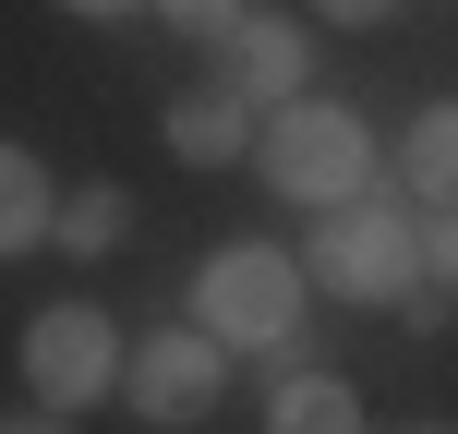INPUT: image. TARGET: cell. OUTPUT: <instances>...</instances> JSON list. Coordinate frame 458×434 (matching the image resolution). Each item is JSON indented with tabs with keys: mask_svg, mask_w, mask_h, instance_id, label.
<instances>
[{
	"mask_svg": "<svg viewBox=\"0 0 458 434\" xmlns=\"http://www.w3.org/2000/svg\"><path fill=\"white\" fill-rule=\"evenodd\" d=\"M398 326H411V338L458 326V290H446V277H411V290H398Z\"/></svg>",
	"mask_w": 458,
	"mask_h": 434,
	"instance_id": "13",
	"label": "cell"
},
{
	"mask_svg": "<svg viewBox=\"0 0 458 434\" xmlns=\"http://www.w3.org/2000/svg\"><path fill=\"white\" fill-rule=\"evenodd\" d=\"M301 277L350 314H398V290L422 277V206L411 193H350V206H314V242H301Z\"/></svg>",
	"mask_w": 458,
	"mask_h": 434,
	"instance_id": "2",
	"label": "cell"
},
{
	"mask_svg": "<svg viewBox=\"0 0 458 434\" xmlns=\"http://www.w3.org/2000/svg\"><path fill=\"white\" fill-rule=\"evenodd\" d=\"M0 434H72V411H48V398H24V411H0Z\"/></svg>",
	"mask_w": 458,
	"mask_h": 434,
	"instance_id": "16",
	"label": "cell"
},
{
	"mask_svg": "<svg viewBox=\"0 0 458 434\" xmlns=\"http://www.w3.org/2000/svg\"><path fill=\"white\" fill-rule=\"evenodd\" d=\"M48 242H61L72 266H109V253L133 242V193H121V182H72L61 217H48Z\"/></svg>",
	"mask_w": 458,
	"mask_h": 434,
	"instance_id": "11",
	"label": "cell"
},
{
	"mask_svg": "<svg viewBox=\"0 0 458 434\" xmlns=\"http://www.w3.org/2000/svg\"><path fill=\"white\" fill-rule=\"evenodd\" d=\"M48 217H61V182H48V157H37V145H13V133H0V266L48 242Z\"/></svg>",
	"mask_w": 458,
	"mask_h": 434,
	"instance_id": "10",
	"label": "cell"
},
{
	"mask_svg": "<svg viewBox=\"0 0 458 434\" xmlns=\"http://www.w3.org/2000/svg\"><path fill=\"white\" fill-rule=\"evenodd\" d=\"M121 398H133V422L193 434V422H217V398H229V350L182 314V326H157V338H133V362H121Z\"/></svg>",
	"mask_w": 458,
	"mask_h": 434,
	"instance_id": "5",
	"label": "cell"
},
{
	"mask_svg": "<svg viewBox=\"0 0 458 434\" xmlns=\"http://www.w3.org/2000/svg\"><path fill=\"white\" fill-rule=\"evenodd\" d=\"M253 182L277 193V206H350V193H374V121L350 109V97H314L301 85L290 109L253 121Z\"/></svg>",
	"mask_w": 458,
	"mask_h": 434,
	"instance_id": "1",
	"label": "cell"
},
{
	"mask_svg": "<svg viewBox=\"0 0 458 434\" xmlns=\"http://www.w3.org/2000/svg\"><path fill=\"white\" fill-rule=\"evenodd\" d=\"M145 13H157V24H169V37H193V48H217V37H229V24H242V13H253V0H145Z\"/></svg>",
	"mask_w": 458,
	"mask_h": 434,
	"instance_id": "12",
	"label": "cell"
},
{
	"mask_svg": "<svg viewBox=\"0 0 458 434\" xmlns=\"http://www.w3.org/2000/svg\"><path fill=\"white\" fill-rule=\"evenodd\" d=\"M301 302H314V277H301V253H277V242H217L206 266H193V326H206L229 362L301 338Z\"/></svg>",
	"mask_w": 458,
	"mask_h": 434,
	"instance_id": "3",
	"label": "cell"
},
{
	"mask_svg": "<svg viewBox=\"0 0 458 434\" xmlns=\"http://www.w3.org/2000/svg\"><path fill=\"white\" fill-rule=\"evenodd\" d=\"M253 121H266V109L229 97V72H206V85L169 97V157H182V169H242L253 157Z\"/></svg>",
	"mask_w": 458,
	"mask_h": 434,
	"instance_id": "7",
	"label": "cell"
},
{
	"mask_svg": "<svg viewBox=\"0 0 458 434\" xmlns=\"http://www.w3.org/2000/svg\"><path fill=\"white\" fill-rule=\"evenodd\" d=\"M422 277H446V290H458V206L422 217Z\"/></svg>",
	"mask_w": 458,
	"mask_h": 434,
	"instance_id": "14",
	"label": "cell"
},
{
	"mask_svg": "<svg viewBox=\"0 0 458 434\" xmlns=\"http://www.w3.org/2000/svg\"><path fill=\"white\" fill-rule=\"evenodd\" d=\"M72 24H121V13H145V0H61Z\"/></svg>",
	"mask_w": 458,
	"mask_h": 434,
	"instance_id": "17",
	"label": "cell"
},
{
	"mask_svg": "<svg viewBox=\"0 0 458 434\" xmlns=\"http://www.w3.org/2000/svg\"><path fill=\"white\" fill-rule=\"evenodd\" d=\"M398 193H411L422 217L458 206V97H422L411 133H398Z\"/></svg>",
	"mask_w": 458,
	"mask_h": 434,
	"instance_id": "9",
	"label": "cell"
},
{
	"mask_svg": "<svg viewBox=\"0 0 458 434\" xmlns=\"http://www.w3.org/2000/svg\"><path fill=\"white\" fill-rule=\"evenodd\" d=\"M301 13H326V24H350V37H374V24H398V0H301Z\"/></svg>",
	"mask_w": 458,
	"mask_h": 434,
	"instance_id": "15",
	"label": "cell"
},
{
	"mask_svg": "<svg viewBox=\"0 0 458 434\" xmlns=\"http://www.w3.org/2000/svg\"><path fill=\"white\" fill-rule=\"evenodd\" d=\"M13 362H24V398H48V411H97V398H121L133 338H121L109 302H37Z\"/></svg>",
	"mask_w": 458,
	"mask_h": 434,
	"instance_id": "4",
	"label": "cell"
},
{
	"mask_svg": "<svg viewBox=\"0 0 458 434\" xmlns=\"http://www.w3.org/2000/svg\"><path fill=\"white\" fill-rule=\"evenodd\" d=\"M411 434H458V422H411Z\"/></svg>",
	"mask_w": 458,
	"mask_h": 434,
	"instance_id": "18",
	"label": "cell"
},
{
	"mask_svg": "<svg viewBox=\"0 0 458 434\" xmlns=\"http://www.w3.org/2000/svg\"><path fill=\"white\" fill-rule=\"evenodd\" d=\"M266 434H374L350 374H314V362H277L266 374Z\"/></svg>",
	"mask_w": 458,
	"mask_h": 434,
	"instance_id": "8",
	"label": "cell"
},
{
	"mask_svg": "<svg viewBox=\"0 0 458 434\" xmlns=\"http://www.w3.org/2000/svg\"><path fill=\"white\" fill-rule=\"evenodd\" d=\"M217 72H229V97H253V109H290L301 72H314V24L301 13H242L217 37Z\"/></svg>",
	"mask_w": 458,
	"mask_h": 434,
	"instance_id": "6",
	"label": "cell"
}]
</instances>
